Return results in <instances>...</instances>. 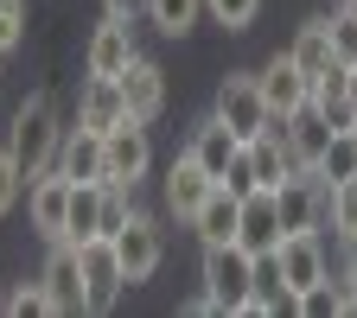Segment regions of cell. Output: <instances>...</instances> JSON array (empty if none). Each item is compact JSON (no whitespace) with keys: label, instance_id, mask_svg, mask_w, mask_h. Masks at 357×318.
Wrapping results in <instances>:
<instances>
[{"label":"cell","instance_id":"obj_1","mask_svg":"<svg viewBox=\"0 0 357 318\" xmlns=\"http://www.w3.org/2000/svg\"><path fill=\"white\" fill-rule=\"evenodd\" d=\"M204 299L217 318H249L255 299V255L243 242H204Z\"/></svg>","mask_w":357,"mask_h":318},{"label":"cell","instance_id":"obj_2","mask_svg":"<svg viewBox=\"0 0 357 318\" xmlns=\"http://www.w3.org/2000/svg\"><path fill=\"white\" fill-rule=\"evenodd\" d=\"M58 141H64V127H58V102L38 89V96H26V102L13 109V134H7V147H13V159H20V172L38 178V172H52V166H58Z\"/></svg>","mask_w":357,"mask_h":318},{"label":"cell","instance_id":"obj_3","mask_svg":"<svg viewBox=\"0 0 357 318\" xmlns=\"http://www.w3.org/2000/svg\"><path fill=\"white\" fill-rule=\"evenodd\" d=\"M153 172V141H147V121H115L102 134V185H141V178Z\"/></svg>","mask_w":357,"mask_h":318},{"label":"cell","instance_id":"obj_4","mask_svg":"<svg viewBox=\"0 0 357 318\" xmlns=\"http://www.w3.org/2000/svg\"><path fill=\"white\" fill-rule=\"evenodd\" d=\"M77 267H83V312H115V299L128 293V274H121V261H115V242L109 236L77 242Z\"/></svg>","mask_w":357,"mask_h":318},{"label":"cell","instance_id":"obj_5","mask_svg":"<svg viewBox=\"0 0 357 318\" xmlns=\"http://www.w3.org/2000/svg\"><path fill=\"white\" fill-rule=\"evenodd\" d=\"M109 242H115V261H121L128 287L153 280V274H160V261H166V230H160L153 216H141V210H134V216L121 223V230H115Z\"/></svg>","mask_w":357,"mask_h":318},{"label":"cell","instance_id":"obj_6","mask_svg":"<svg viewBox=\"0 0 357 318\" xmlns=\"http://www.w3.org/2000/svg\"><path fill=\"white\" fill-rule=\"evenodd\" d=\"M211 115H217V121H230V134H236V141H255V134L268 127V102H261L255 70H230V77H223V83H217Z\"/></svg>","mask_w":357,"mask_h":318},{"label":"cell","instance_id":"obj_7","mask_svg":"<svg viewBox=\"0 0 357 318\" xmlns=\"http://www.w3.org/2000/svg\"><path fill=\"white\" fill-rule=\"evenodd\" d=\"M281 236H287V230H281V198H275V191H261V185H255V191H243V210H236V242H243L249 255H275V248H281Z\"/></svg>","mask_w":357,"mask_h":318},{"label":"cell","instance_id":"obj_8","mask_svg":"<svg viewBox=\"0 0 357 318\" xmlns=\"http://www.w3.org/2000/svg\"><path fill=\"white\" fill-rule=\"evenodd\" d=\"M26 216H32V230L45 242H64V216H70V178L52 166V172H38L32 185H26Z\"/></svg>","mask_w":357,"mask_h":318},{"label":"cell","instance_id":"obj_9","mask_svg":"<svg viewBox=\"0 0 357 318\" xmlns=\"http://www.w3.org/2000/svg\"><path fill=\"white\" fill-rule=\"evenodd\" d=\"M275 261H281V287H287V293H306L312 280H326V274H332V261H326V242H319V230L281 236Z\"/></svg>","mask_w":357,"mask_h":318},{"label":"cell","instance_id":"obj_10","mask_svg":"<svg viewBox=\"0 0 357 318\" xmlns=\"http://www.w3.org/2000/svg\"><path fill=\"white\" fill-rule=\"evenodd\" d=\"M128 58H134V19L102 13V26L89 32V45H83V77H121Z\"/></svg>","mask_w":357,"mask_h":318},{"label":"cell","instance_id":"obj_11","mask_svg":"<svg viewBox=\"0 0 357 318\" xmlns=\"http://www.w3.org/2000/svg\"><path fill=\"white\" fill-rule=\"evenodd\" d=\"M115 83H121V102H128V115H134V121H160V115H166V70H160L153 58L134 51V58H128V70H121Z\"/></svg>","mask_w":357,"mask_h":318},{"label":"cell","instance_id":"obj_12","mask_svg":"<svg viewBox=\"0 0 357 318\" xmlns=\"http://www.w3.org/2000/svg\"><path fill=\"white\" fill-rule=\"evenodd\" d=\"M255 83H261V102H268V115H294L306 96H312V83H306V70L287 58V51H275L261 70H255Z\"/></svg>","mask_w":357,"mask_h":318},{"label":"cell","instance_id":"obj_13","mask_svg":"<svg viewBox=\"0 0 357 318\" xmlns=\"http://www.w3.org/2000/svg\"><path fill=\"white\" fill-rule=\"evenodd\" d=\"M185 153L217 178V185H223V178H230V166L243 159V141H236V134H230V121H217V115H204L198 127H192V141H185Z\"/></svg>","mask_w":357,"mask_h":318},{"label":"cell","instance_id":"obj_14","mask_svg":"<svg viewBox=\"0 0 357 318\" xmlns=\"http://www.w3.org/2000/svg\"><path fill=\"white\" fill-rule=\"evenodd\" d=\"M217 185V178L192 159V153H178L172 166H166V178H160V198H166V210L178 216V223H192V210L204 204V191Z\"/></svg>","mask_w":357,"mask_h":318},{"label":"cell","instance_id":"obj_15","mask_svg":"<svg viewBox=\"0 0 357 318\" xmlns=\"http://www.w3.org/2000/svg\"><path fill=\"white\" fill-rule=\"evenodd\" d=\"M58 172L70 178V185H102V134L96 127H64L58 141Z\"/></svg>","mask_w":357,"mask_h":318},{"label":"cell","instance_id":"obj_16","mask_svg":"<svg viewBox=\"0 0 357 318\" xmlns=\"http://www.w3.org/2000/svg\"><path fill=\"white\" fill-rule=\"evenodd\" d=\"M45 293H52L58 318L83 312V267H77V242H52V261H45Z\"/></svg>","mask_w":357,"mask_h":318},{"label":"cell","instance_id":"obj_17","mask_svg":"<svg viewBox=\"0 0 357 318\" xmlns=\"http://www.w3.org/2000/svg\"><path fill=\"white\" fill-rule=\"evenodd\" d=\"M77 121L96 127V134H109L115 121H128L121 83H115V77H83V89H77Z\"/></svg>","mask_w":357,"mask_h":318},{"label":"cell","instance_id":"obj_18","mask_svg":"<svg viewBox=\"0 0 357 318\" xmlns=\"http://www.w3.org/2000/svg\"><path fill=\"white\" fill-rule=\"evenodd\" d=\"M332 134H344V127H332L319 109H312V96L287 115V153H294V166H306L312 172V159H319L326 153V141H332Z\"/></svg>","mask_w":357,"mask_h":318},{"label":"cell","instance_id":"obj_19","mask_svg":"<svg viewBox=\"0 0 357 318\" xmlns=\"http://www.w3.org/2000/svg\"><path fill=\"white\" fill-rule=\"evenodd\" d=\"M236 210H243V191H230V185H211V191H204V204L192 210V230H198V242H236Z\"/></svg>","mask_w":357,"mask_h":318},{"label":"cell","instance_id":"obj_20","mask_svg":"<svg viewBox=\"0 0 357 318\" xmlns=\"http://www.w3.org/2000/svg\"><path fill=\"white\" fill-rule=\"evenodd\" d=\"M351 70L357 64H332L326 77H312V109H319L332 127H351L357 121V109H351Z\"/></svg>","mask_w":357,"mask_h":318},{"label":"cell","instance_id":"obj_21","mask_svg":"<svg viewBox=\"0 0 357 318\" xmlns=\"http://www.w3.org/2000/svg\"><path fill=\"white\" fill-rule=\"evenodd\" d=\"M287 58L306 70V83H312V77H326V70L338 64V58H332V32H326V19H306V26L294 32V45H287Z\"/></svg>","mask_w":357,"mask_h":318},{"label":"cell","instance_id":"obj_22","mask_svg":"<svg viewBox=\"0 0 357 318\" xmlns=\"http://www.w3.org/2000/svg\"><path fill=\"white\" fill-rule=\"evenodd\" d=\"M102 216V185H70V216H64V242H89Z\"/></svg>","mask_w":357,"mask_h":318},{"label":"cell","instance_id":"obj_23","mask_svg":"<svg viewBox=\"0 0 357 318\" xmlns=\"http://www.w3.org/2000/svg\"><path fill=\"white\" fill-rule=\"evenodd\" d=\"M141 13H147V19H153L166 38H185V32L204 19V0H147Z\"/></svg>","mask_w":357,"mask_h":318},{"label":"cell","instance_id":"obj_24","mask_svg":"<svg viewBox=\"0 0 357 318\" xmlns=\"http://www.w3.org/2000/svg\"><path fill=\"white\" fill-rule=\"evenodd\" d=\"M312 172H319V185H326V191L344 185V178H357V147H351V134H332L326 153L312 159Z\"/></svg>","mask_w":357,"mask_h":318},{"label":"cell","instance_id":"obj_25","mask_svg":"<svg viewBox=\"0 0 357 318\" xmlns=\"http://www.w3.org/2000/svg\"><path fill=\"white\" fill-rule=\"evenodd\" d=\"M326 230L332 236H357V178L332 185V198H326Z\"/></svg>","mask_w":357,"mask_h":318},{"label":"cell","instance_id":"obj_26","mask_svg":"<svg viewBox=\"0 0 357 318\" xmlns=\"http://www.w3.org/2000/svg\"><path fill=\"white\" fill-rule=\"evenodd\" d=\"M294 312L300 318H338V280L326 274V280H312L306 293H294Z\"/></svg>","mask_w":357,"mask_h":318},{"label":"cell","instance_id":"obj_27","mask_svg":"<svg viewBox=\"0 0 357 318\" xmlns=\"http://www.w3.org/2000/svg\"><path fill=\"white\" fill-rule=\"evenodd\" d=\"M326 32H332V58L338 64H357V7H351V0L326 19Z\"/></svg>","mask_w":357,"mask_h":318},{"label":"cell","instance_id":"obj_28","mask_svg":"<svg viewBox=\"0 0 357 318\" xmlns=\"http://www.w3.org/2000/svg\"><path fill=\"white\" fill-rule=\"evenodd\" d=\"M26 185H32V178L20 172V159H13V147H0V216H13V204L26 198Z\"/></svg>","mask_w":357,"mask_h":318},{"label":"cell","instance_id":"obj_29","mask_svg":"<svg viewBox=\"0 0 357 318\" xmlns=\"http://www.w3.org/2000/svg\"><path fill=\"white\" fill-rule=\"evenodd\" d=\"M204 13H211L223 32H249V19L261 13V0H204Z\"/></svg>","mask_w":357,"mask_h":318},{"label":"cell","instance_id":"obj_30","mask_svg":"<svg viewBox=\"0 0 357 318\" xmlns=\"http://www.w3.org/2000/svg\"><path fill=\"white\" fill-rule=\"evenodd\" d=\"M7 312H13V318H58V305H52V293H45V280H26V287L7 299Z\"/></svg>","mask_w":357,"mask_h":318},{"label":"cell","instance_id":"obj_31","mask_svg":"<svg viewBox=\"0 0 357 318\" xmlns=\"http://www.w3.org/2000/svg\"><path fill=\"white\" fill-rule=\"evenodd\" d=\"M26 38V0H0V51H13Z\"/></svg>","mask_w":357,"mask_h":318},{"label":"cell","instance_id":"obj_32","mask_svg":"<svg viewBox=\"0 0 357 318\" xmlns=\"http://www.w3.org/2000/svg\"><path fill=\"white\" fill-rule=\"evenodd\" d=\"M338 280L357 293V236H338Z\"/></svg>","mask_w":357,"mask_h":318},{"label":"cell","instance_id":"obj_33","mask_svg":"<svg viewBox=\"0 0 357 318\" xmlns=\"http://www.w3.org/2000/svg\"><path fill=\"white\" fill-rule=\"evenodd\" d=\"M141 7H147V0H102V13H115V19H134Z\"/></svg>","mask_w":357,"mask_h":318},{"label":"cell","instance_id":"obj_34","mask_svg":"<svg viewBox=\"0 0 357 318\" xmlns=\"http://www.w3.org/2000/svg\"><path fill=\"white\" fill-rule=\"evenodd\" d=\"M344 134H351V147H357V121H351V127H344Z\"/></svg>","mask_w":357,"mask_h":318},{"label":"cell","instance_id":"obj_35","mask_svg":"<svg viewBox=\"0 0 357 318\" xmlns=\"http://www.w3.org/2000/svg\"><path fill=\"white\" fill-rule=\"evenodd\" d=\"M0 312H7V293H0Z\"/></svg>","mask_w":357,"mask_h":318},{"label":"cell","instance_id":"obj_36","mask_svg":"<svg viewBox=\"0 0 357 318\" xmlns=\"http://www.w3.org/2000/svg\"><path fill=\"white\" fill-rule=\"evenodd\" d=\"M0 64H7V51H0Z\"/></svg>","mask_w":357,"mask_h":318},{"label":"cell","instance_id":"obj_37","mask_svg":"<svg viewBox=\"0 0 357 318\" xmlns=\"http://www.w3.org/2000/svg\"><path fill=\"white\" fill-rule=\"evenodd\" d=\"M351 7H357V0H351Z\"/></svg>","mask_w":357,"mask_h":318}]
</instances>
